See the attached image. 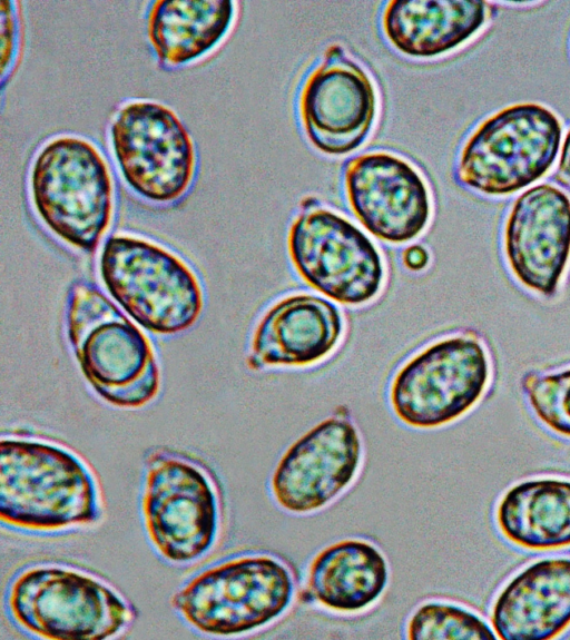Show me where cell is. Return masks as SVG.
Instances as JSON below:
<instances>
[{"label": "cell", "instance_id": "obj_1", "mask_svg": "<svg viewBox=\"0 0 570 640\" xmlns=\"http://www.w3.org/2000/svg\"><path fill=\"white\" fill-rule=\"evenodd\" d=\"M99 518L95 479L69 450L50 442H0V519L12 528L50 532Z\"/></svg>", "mask_w": 570, "mask_h": 640}, {"label": "cell", "instance_id": "obj_2", "mask_svg": "<svg viewBox=\"0 0 570 640\" xmlns=\"http://www.w3.org/2000/svg\"><path fill=\"white\" fill-rule=\"evenodd\" d=\"M66 325L80 370L104 401L136 408L157 396L159 368L148 337L99 288L70 287Z\"/></svg>", "mask_w": 570, "mask_h": 640}, {"label": "cell", "instance_id": "obj_3", "mask_svg": "<svg viewBox=\"0 0 570 640\" xmlns=\"http://www.w3.org/2000/svg\"><path fill=\"white\" fill-rule=\"evenodd\" d=\"M29 193L53 235L78 250L95 252L112 219L114 184L92 142L75 135L48 140L31 164Z\"/></svg>", "mask_w": 570, "mask_h": 640}, {"label": "cell", "instance_id": "obj_4", "mask_svg": "<svg viewBox=\"0 0 570 640\" xmlns=\"http://www.w3.org/2000/svg\"><path fill=\"white\" fill-rule=\"evenodd\" d=\"M6 605L18 626L56 640L107 639L132 620L131 608L106 582L57 563L19 571L8 585Z\"/></svg>", "mask_w": 570, "mask_h": 640}, {"label": "cell", "instance_id": "obj_5", "mask_svg": "<svg viewBox=\"0 0 570 640\" xmlns=\"http://www.w3.org/2000/svg\"><path fill=\"white\" fill-rule=\"evenodd\" d=\"M99 272L110 296L151 333L184 332L200 316L204 296L196 274L155 242L111 235L101 249Z\"/></svg>", "mask_w": 570, "mask_h": 640}, {"label": "cell", "instance_id": "obj_6", "mask_svg": "<svg viewBox=\"0 0 570 640\" xmlns=\"http://www.w3.org/2000/svg\"><path fill=\"white\" fill-rule=\"evenodd\" d=\"M562 126L543 105L508 106L484 119L461 148L458 181L482 195L505 196L542 178L560 150Z\"/></svg>", "mask_w": 570, "mask_h": 640}, {"label": "cell", "instance_id": "obj_7", "mask_svg": "<svg viewBox=\"0 0 570 640\" xmlns=\"http://www.w3.org/2000/svg\"><path fill=\"white\" fill-rule=\"evenodd\" d=\"M289 570L268 555H240L207 567L171 599L195 629L214 636L245 633L274 621L292 603Z\"/></svg>", "mask_w": 570, "mask_h": 640}, {"label": "cell", "instance_id": "obj_8", "mask_svg": "<svg viewBox=\"0 0 570 640\" xmlns=\"http://www.w3.org/2000/svg\"><path fill=\"white\" fill-rule=\"evenodd\" d=\"M490 372L488 352L478 337L459 334L438 339L399 368L390 387L391 406L412 427L448 424L479 402Z\"/></svg>", "mask_w": 570, "mask_h": 640}, {"label": "cell", "instance_id": "obj_9", "mask_svg": "<svg viewBox=\"0 0 570 640\" xmlns=\"http://www.w3.org/2000/svg\"><path fill=\"white\" fill-rule=\"evenodd\" d=\"M302 204L287 248L301 278L328 298L350 306L368 303L384 282V264L373 242L344 216Z\"/></svg>", "mask_w": 570, "mask_h": 640}, {"label": "cell", "instance_id": "obj_10", "mask_svg": "<svg viewBox=\"0 0 570 640\" xmlns=\"http://www.w3.org/2000/svg\"><path fill=\"white\" fill-rule=\"evenodd\" d=\"M141 511L153 545L170 562H191L216 541L217 491L209 473L194 460L153 453L146 461Z\"/></svg>", "mask_w": 570, "mask_h": 640}, {"label": "cell", "instance_id": "obj_11", "mask_svg": "<svg viewBox=\"0 0 570 640\" xmlns=\"http://www.w3.org/2000/svg\"><path fill=\"white\" fill-rule=\"evenodd\" d=\"M109 132L119 171L138 196L168 204L186 194L195 177L196 151L173 109L151 100L126 102Z\"/></svg>", "mask_w": 570, "mask_h": 640}, {"label": "cell", "instance_id": "obj_12", "mask_svg": "<svg viewBox=\"0 0 570 640\" xmlns=\"http://www.w3.org/2000/svg\"><path fill=\"white\" fill-rule=\"evenodd\" d=\"M376 105L371 78L337 43L325 50L299 93L306 136L327 155H345L364 142L375 120Z\"/></svg>", "mask_w": 570, "mask_h": 640}, {"label": "cell", "instance_id": "obj_13", "mask_svg": "<svg viewBox=\"0 0 570 640\" xmlns=\"http://www.w3.org/2000/svg\"><path fill=\"white\" fill-rule=\"evenodd\" d=\"M344 186L355 217L376 238L407 243L429 224L428 186L402 157L386 151L358 155L345 166Z\"/></svg>", "mask_w": 570, "mask_h": 640}, {"label": "cell", "instance_id": "obj_14", "mask_svg": "<svg viewBox=\"0 0 570 640\" xmlns=\"http://www.w3.org/2000/svg\"><path fill=\"white\" fill-rule=\"evenodd\" d=\"M502 246L523 287L553 296L570 262V196L547 183L525 189L509 210Z\"/></svg>", "mask_w": 570, "mask_h": 640}, {"label": "cell", "instance_id": "obj_15", "mask_svg": "<svg viewBox=\"0 0 570 640\" xmlns=\"http://www.w3.org/2000/svg\"><path fill=\"white\" fill-rule=\"evenodd\" d=\"M361 457L355 426L346 419L328 417L286 450L274 470L272 493L288 512L320 510L352 483Z\"/></svg>", "mask_w": 570, "mask_h": 640}, {"label": "cell", "instance_id": "obj_16", "mask_svg": "<svg viewBox=\"0 0 570 640\" xmlns=\"http://www.w3.org/2000/svg\"><path fill=\"white\" fill-rule=\"evenodd\" d=\"M343 318L331 302L311 294H295L269 307L255 327L247 364L306 366L326 357L338 344Z\"/></svg>", "mask_w": 570, "mask_h": 640}, {"label": "cell", "instance_id": "obj_17", "mask_svg": "<svg viewBox=\"0 0 570 640\" xmlns=\"http://www.w3.org/2000/svg\"><path fill=\"white\" fill-rule=\"evenodd\" d=\"M491 623L503 640H547L570 627V558L531 563L495 598Z\"/></svg>", "mask_w": 570, "mask_h": 640}, {"label": "cell", "instance_id": "obj_18", "mask_svg": "<svg viewBox=\"0 0 570 640\" xmlns=\"http://www.w3.org/2000/svg\"><path fill=\"white\" fill-rule=\"evenodd\" d=\"M487 19L483 1L392 0L384 8L382 30L401 53L433 58L466 42Z\"/></svg>", "mask_w": 570, "mask_h": 640}, {"label": "cell", "instance_id": "obj_19", "mask_svg": "<svg viewBox=\"0 0 570 640\" xmlns=\"http://www.w3.org/2000/svg\"><path fill=\"white\" fill-rule=\"evenodd\" d=\"M495 522L503 538L522 549L570 547V481L538 477L514 484L501 496Z\"/></svg>", "mask_w": 570, "mask_h": 640}, {"label": "cell", "instance_id": "obj_20", "mask_svg": "<svg viewBox=\"0 0 570 640\" xmlns=\"http://www.w3.org/2000/svg\"><path fill=\"white\" fill-rule=\"evenodd\" d=\"M389 580L385 558L372 543L347 539L323 549L308 569L307 585L323 607L356 612L383 593Z\"/></svg>", "mask_w": 570, "mask_h": 640}, {"label": "cell", "instance_id": "obj_21", "mask_svg": "<svg viewBox=\"0 0 570 640\" xmlns=\"http://www.w3.org/2000/svg\"><path fill=\"white\" fill-rule=\"evenodd\" d=\"M235 16L229 0H158L147 13V36L164 65L190 63L213 50Z\"/></svg>", "mask_w": 570, "mask_h": 640}, {"label": "cell", "instance_id": "obj_22", "mask_svg": "<svg viewBox=\"0 0 570 640\" xmlns=\"http://www.w3.org/2000/svg\"><path fill=\"white\" fill-rule=\"evenodd\" d=\"M412 640L498 639L492 629L475 613L445 602L420 605L407 622Z\"/></svg>", "mask_w": 570, "mask_h": 640}, {"label": "cell", "instance_id": "obj_23", "mask_svg": "<svg viewBox=\"0 0 570 640\" xmlns=\"http://www.w3.org/2000/svg\"><path fill=\"white\" fill-rule=\"evenodd\" d=\"M521 387L537 419L548 430L570 439V367L528 373Z\"/></svg>", "mask_w": 570, "mask_h": 640}, {"label": "cell", "instance_id": "obj_24", "mask_svg": "<svg viewBox=\"0 0 570 640\" xmlns=\"http://www.w3.org/2000/svg\"><path fill=\"white\" fill-rule=\"evenodd\" d=\"M1 23H2V75L7 71V69H11L13 59H14V50H17L18 41V27H17V18L13 8H6L4 2H1Z\"/></svg>", "mask_w": 570, "mask_h": 640}, {"label": "cell", "instance_id": "obj_25", "mask_svg": "<svg viewBox=\"0 0 570 640\" xmlns=\"http://www.w3.org/2000/svg\"><path fill=\"white\" fill-rule=\"evenodd\" d=\"M402 259L407 269L419 272L428 266L430 256L423 246L412 245L403 252Z\"/></svg>", "mask_w": 570, "mask_h": 640}, {"label": "cell", "instance_id": "obj_26", "mask_svg": "<svg viewBox=\"0 0 570 640\" xmlns=\"http://www.w3.org/2000/svg\"><path fill=\"white\" fill-rule=\"evenodd\" d=\"M558 168L562 176L570 180V128L562 141Z\"/></svg>", "mask_w": 570, "mask_h": 640}]
</instances>
